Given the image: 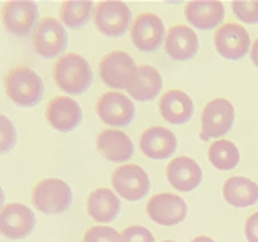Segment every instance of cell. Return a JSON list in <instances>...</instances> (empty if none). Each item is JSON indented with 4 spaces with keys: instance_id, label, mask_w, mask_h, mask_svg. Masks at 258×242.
Listing matches in <instances>:
<instances>
[{
    "instance_id": "484cf974",
    "label": "cell",
    "mask_w": 258,
    "mask_h": 242,
    "mask_svg": "<svg viewBox=\"0 0 258 242\" xmlns=\"http://www.w3.org/2000/svg\"><path fill=\"white\" fill-rule=\"evenodd\" d=\"M93 4L90 0H67L61 4L60 22L68 28H80L90 22Z\"/></svg>"
},
{
    "instance_id": "e0dca14e",
    "label": "cell",
    "mask_w": 258,
    "mask_h": 242,
    "mask_svg": "<svg viewBox=\"0 0 258 242\" xmlns=\"http://www.w3.org/2000/svg\"><path fill=\"white\" fill-rule=\"evenodd\" d=\"M96 150L104 159L111 163H124L134 155L131 138L119 129H103L96 136Z\"/></svg>"
},
{
    "instance_id": "7c38bea8",
    "label": "cell",
    "mask_w": 258,
    "mask_h": 242,
    "mask_svg": "<svg viewBox=\"0 0 258 242\" xmlns=\"http://www.w3.org/2000/svg\"><path fill=\"white\" fill-rule=\"evenodd\" d=\"M146 212H148L149 219L152 222L159 224V226L171 227L177 226V224L185 219L187 204L177 194L161 192L149 199L148 206H146Z\"/></svg>"
},
{
    "instance_id": "1f68e13d",
    "label": "cell",
    "mask_w": 258,
    "mask_h": 242,
    "mask_svg": "<svg viewBox=\"0 0 258 242\" xmlns=\"http://www.w3.org/2000/svg\"><path fill=\"white\" fill-rule=\"evenodd\" d=\"M250 57H251V62L255 63V67H258V38L253 42V45H251Z\"/></svg>"
},
{
    "instance_id": "f1b7e54d",
    "label": "cell",
    "mask_w": 258,
    "mask_h": 242,
    "mask_svg": "<svg viewBox=\"0 0 258 242\" xmlns=\"http://www.w3.org/2000/svg\"><path fill=\"white\" fill-rule=\"evenodd\" d=\"M232 10L240 22L258 23V0H237L232 2Z\"/></svg>"
},
{
    "instance_id": "9a60e30c",
    "label": "cell",
    "mask_w": 258,
    "mask_h": 242,
    "mask_svg": "<svg viewBox=\"0 0 258 242\" xmlns=\"http://www.w3.org/2000/svg\"><path fill=\"white\" fill-rule=\"evenodd\" d=\"M164 35V23L156 14H141L131 27V40L141 52H154L161 46Z\"/></svg>"
},
{
    "instance_id": "44dd1931",
    "label": "cell",
    "mask_w": 258,
    "mask_h": 242,
    "mask_svg": "<svg viewBox=\"0 0 258 242\" xmlns=\"http://www.w3.org/2000/svg\"><path fill=\"white\" fill-rule=\"evenodd\" d=\"M86 209L93 221L108 224L118 217L121 211V201L118 194H114L108 187H98L88 196Z\"/></svg>"
},
{
    "instance_id": "4fadbf2b",
    "label": "cell",
    "mask_w": 258,
    "mask_h": 242,
    "mask_svg": "<svg viewBox=\"0 0 258 242\" xmlns=\"http://www.w3.org/2000/svg\"><path fill=\"white\" fill-rule=\"evenodd\" d=\"M215 49L225 60H240L250 50V35L238 23H224L214 35Z\"/></svg>"
},
{
    "instance_id": "8992f818",
    "label": "cell",
    "mask_w": 258,
    "mask_h": 242,
    "mask_svg": "<svg viewBox=\"0 0 258 242\" xmlns=\"http://www.w3.org/2000/svg\"><path fill=\"white\" fill-rule=\"evenodd\" d=\"M113 189L126 201L143 199L151 189V179L146 171L138 164H122L111 174Z\"/></svg>"
},
{
    "instance_id": "2e32d148",
    "label": "cell",
    "mask_w": 258,
    "mask_h": 242,
    "mask_svg": "<svg viewBox=\"0 0 258 242\" xmlns=\"http://www.w3.org/2000/svg\"><path fill=\"white\" fill-rule=\"evenodd\" d=\"M139 148L149 159H167L177 150V138L167 128L151 126L139 138Z\"/></svg>"
},
{
    "instance_id": "30bf717a",
    "label": "cell",
    "mask_w": 258,
    "mask_h": 242,
    "mask_svg": "<svg viewBox=\"0 0 258 242\" xmlns=\"http://www.w3.org/2000/svg\"><path fill=\"white\" fill-rule=\"evenodd\" d=\"M93 20L99 32L106 37H121L131 23V10L124 2L106 0L99 2L93 14Z\"/></svg>"
},
{
    "instance_id": "3957f363",
    "label": "cell",
    "mask_w": 258,
    "mask_h": 242,
    "mask_svg": "<svg viewBox=\"0 0 258 242\" xmlns=\"http://www.w3.org/2000/svg\"><path fill=\"white\" fill-rule=\"evenodd\" d=\"M73 191L68 182L58 178H46L35 184L32 191L33 208L48 216H56L72 206Z\"/></svg>"
},
{
    "instance_id": "ba28073f",
    "label": "cell",
    "mask_w": 258,
    "mask_h": 242,
    "mask_svg": "<svg viewBox=\"0 0 258 242\" xmlns=\"http://www.w3.org/2000/svg\"><path fill=\"white\" fill-rule=\"evenodd\" d=\"M235 121V108L225 98H215L205 105L202 111L201 139L222 138L230 131Z\"/></svg>"
},
{
    "instance_id": "d6986e66",
    "label": "cell",
    "mask_w": 258,
    "mask_h": 242,
    "mask_svg": "<svg viewBox=\"0 0 258 242\" xmlns=\"http://www.w3.org/2000/svg\"><path fill=\"white\" fill-rule=\"evenodd\" d=\"M185 19L199 30H210L224 22V4L219 0H194V2L187 4Z\"/></svg>"
},
{
    "instance_id": "4dcf8cb0",
    "label": "cell",
    "mask_w": 258,
    "mask_h": 242,
    "mask_svg": "<svg viewBox=\"0 0 258 242\" xmlns=\"http://www.w3.org/2000/svg\"><path fill=\"white\" fill-rule=\"evenodd\" d=\"M245 237L248 242H258V212L251 214L245 222Z\"/></svg>"
},
{
    "instance_id": "5b68a950",
    "label": "cell",
    "mask_w": 258,
    "mask_h": 242,
    "mask_svg": "<svg viewBox=\"0 0 258 242\" xmlns=\"http://www.w3.org/2000/svg\"><path fill=\"white\" fill-rule=\"evenodd\" d=\"M32 43L35 52L43 58H56L61 55L68 45V33L64 25L53 19V17H43L38 22L33 32Z\"/></svg>"
},
{
    "instance_id": "f546056e",
    "label": "cell",
    "mask_w": 258,
    "mask_h": 242,
    "mask_svg": "<svg viewBox=\"0 0 258 242\" xmlns=\"http://www.w3.org/2000/svg\"><path fill=\"white\" fill-rule=\"evenodd\" d=\"M122 242H154V235L144 226H129L121 232Z\"/></svg>"
},
{
    "instance_id": "5bb4252c",
    "label": "cell",
    "mask_w": 258,
    "mask_h": 242,
    "mask_svg": "<svg viewBox=\"0 0 258 242\" xmlns=\"http://www.w3.org/2000/svg\"><path fill=\"white\" fill-rule=\"evenodd\" d=\"M45 118L48 125L61 133H70L80 126L83 111L78 102L70 96H55L46 106Z\"/></svg>"
},
{
    "instance_id": "9c48e42d",
    "label": "cell",
    "mask_w": 258,
    "mask_h": 242,
    "mask_svg": "<svg viewBox=\"0 0 258 242\" xmlns=\"http://www.w3.org/2000/svg\"><path fill=\"white\" fill-rule=\"evenodd\" d=\"M2 23L5 30L17 37H27L38 25V7L30 0H10L5 2L2 12Z\"/></svg>"
},
{
    "instance_id": "6da1fadb",
    "label": "cell",
    "mask_w": 258,
    "mask_h": 242,
    "mask_svg": "<svg viewBox=\"0 0 258 242\" xmlns=\"http://www.w3.org/2000/svg\"><path fill=\"white\" fill-rule=\"evenodd\" d=\"M5 93L12 103L22 108L37 106L43 98L45 85L43 80L35 70L28 67H14L5 75L4 80Z\"/></svg>"
},
{
    "instance_id": "603a6c76",
    "label": "cell",
    "mask_w": 258,
    "mask_h": 242,
    "mask_svg": "<svg viewBox=\"0 0 258 242\" xmlns=\"http://www.w3.org/2000/svg\"><path fill=\"white\" fill-rule=\"evenodd\" d=\"M162 90V76L151 65H141L138 67L136 78L129 85L127 93L136 102H151L157 98Z\"/></svg>"
},
{
    "instance_id": "4316f807",
    "label": "cell",
    "mask_w": 258,
    "mask_h": 242,
    "mask_svg": "<svg viewBox=\"0 0 258 242\" xmlns=\"http://www.w3.org/2000/svg\"><path fill=\"white\" fill-rule=\"evenodd\" d=\"M17 144V128L5 115H0V155L12 151Z\"/></svg>"
},
{
    "instance_id": "83f0119b",
    "label": "cell",
    "mask_w": 258,
    "mask_h": 242,
    "mask_svg": "<svg viewBox=\"0 0 258 242\" xmlns=\"http://www.w3.org/2000/svg\"><path fill=\"white\" fill-rule=\"evenodd\" d=\"M83 242H122V235L113 227L93 226L85 232Z\"/></svg>"
},
{
    "instance_id": "7a4b0ae2",
    "label": "cell",
    "mask_w": 258,
    "mask_h": 242,
    "mask_svg": "<svg viewBox=\"0 0 258 242\" xmlns=\"http://www.w3.org/2000/svg\"><path fill=\"white\" fill-rule=\"evenodd\" d=\"M53 80L56 86L68 95H83L93 83V72L85 57L67 53L53 65Z\"/></svg>"
},
{
    "instance_id": "ac0fdd59",
    "label": "cell",
    "mask_w": 258,
    "mask_h": 242,
    "mask_svg": "<svg viewBox=\"0 0 258 242\" xmlns=\"http://www.w3.org/2000/svg\"><path fill=\"white\" fill-rule=\"evenodd\" d=\"M167 181L180 192H190L202 182V169L192 158H174L166 169Z\"/></svg>"
},
{
    "instance_id": "d4e9b609",
    "label": "cell",
    "mask_w": 258,
    "mask_h": 242,
    "mask_svg": "<svg viewBox=\"0 0 258 242\" xmlns=\"http://www.w3.org/2000/svg\"><path fill=\"white\" fill-rule=\"evenodd\" d=\"M209 161L219 171H230L240 163V151L237 144L228 139L214 141L209 148Z\"/></svg>"
},
{
    "instance_id": "8fae6325",
    "label": "cell",
    "mask_w": 258,
    "mask_h": 242,
    "mask_svg": "<svg viewBox=\"0 0 258 242\" xmlns=\"http://www.w3.org/2000/svg\"><path fill=\"white\" fill-rule=\"evenodd\" d=\"M35 224L37 219L33 211L22 203L5 204L0 209V234L4 237L12 240L25 239L33 232Z\"/></svg>"
},
{
    "instance_id": "836d02e7",
    "label": "cell",
    "mask_w": 258,
    "mask_h": 242,
    "mask_svg": "<svg viewBox=\"0 0 258 242\" xmlns=\"http://www.w3.org/2000/svg\"><path fill=\"white\" fill-rule=\"evenodd\" d=\"M5 203V194H4V189H2V187H0V209H2L4 208V204Z\"/></svg>"
},
{
    "instance_id": "cb8c5ba5",
    "label": "cell",
    "mask_w": 258,
    "mask_h": 242,
    "mask_svg": "<svg viewBox=\"0 0 258 242\" xmlns=\"http://www.w3.org/2000/svg\"><path fill=\"white\" fill-rule=\"evenodd\" d=\"M224 199L233 208H250L258 201V184L243 176H233L224 182Z\"/></svg>"
},
{
    "instance_id": "d6a6232c",
    "label": "cell",
    "mask_w": 258,
    "mask_h": 242,
    "mask_svg": "<svg viewBox=\"0 0 258 242\" xmlns=\"http://www.w3.org/2000/svg\"><path fill=\"white\" fill-rule=\"evenodd\" d=\"M192 242H215L214 239L207 237V235H199V237H196Z\"/></svg>"
},
{
    "instance_id": "ffe728a7",
    "label": "cell",
    "mask_w": 258,
    "mask_h": 242,
    "mask_svg": "<svg viewBox=\"0 0 258 242\" xmlns=\"http://www.w3.org/2000/svg\"><path fill=\"white\" fill-rule=\"evenodd\" d=\"M164 50H166V53L172 60L177 62L190 60L199 52L197 33L187 25H174L166 37Z\"/></svg>"
},
{
    "instance_id": "277c9868",
    "label": "cell",
    "mask_w": 258,
    "mask_h": 242,
    "mask_svg": "<svg viewBox=\"0 0 258 242\" xmlns=\"http://www.w3.org/2000/svg\"><path fill=\"white\" fill-rule=\"evenodd\" d=\"M138 65L129 53L114 50L106 53L99 62V76L103 83L114 90H127L136 78Z\"/></svg>"
},
{
    "instance_id": "7402d4cb",
    "label": "cell",
    "mask_w": 258,
    "mask_h": 242,
    "mask_svg": "<svg viewBox=\"0 0 258 242\" xmlns=\"http://www.w3.org/2000/svg\"><path fill=\"white\" fill-rule=\"evenodd\" d=\"M159 113L171 125H184L194 115V103L187 93L169 90L161 96Z\"/></svg>"
},
{
    "instance_id": "e575fe53",
    "label": "cell",
    "mask_w": 258,
    "mask_h": 242,
    "mask_svg": "<svg viewBox=\"0 0 258 242\" xmlns=\"http://www.w3.org/2000/svg\"><path fill=\"white\" fill-rule=\"evenodd\" d=\"M162 242H174V240H162Z\"/></svg>"
},
{
    "instance_id": "52a82bcc",
    "label": "cell",
    "mask_w": 258,
    "mask_h": 242,
    "mask_svg": "<svg viewBox=\"0 0 258 242\" xmlns=\"http://www.w3.org/2000/svg\"><path fill=\"white\" fill-rule=\"evenodd\" d=\"M96 113L104 125L113 128H124L131 125L136 115V106L131 98L119 91H106L98 98Z\"/></svg>"
}]
</instances>
